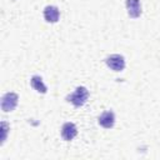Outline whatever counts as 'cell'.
Listing matches in <instances>:
<instances>
[{
  "mask_svg": "<svg viewBox=\"0 0 160 160\" xmlns=\"http://www.w3.org/2000/svg\"><path fill=\"white\" fill-rule=\"evenodd\" d=\"M88 98H89L88 89L85 86H78L72 94H70V95L66 96V100L69 102H71L74 106L79 108V106H82L86 102Z\"/></svg>",
  "mask_w": 160,
  "mask_h": 160,
  "instance_id": "obj_1",
  "label": "cell"
},
{
  "mask_svg": "<svg viewBox=\"0 0 160 160\" xmlns=\"http://www.w3.org/2000/svg\"><path fill=\"white\" fill-rule=\"evenodd\" d=\"M18 100H19V96L15 92L4 94L2 98H1V109H2V111H5V112L12 111L18 105Z\"/></svg>",
  "mask_w": 160,
  "mask_h": 160,
  "instance_id": "obj_2",
  "label": "cell"
},
{
  "mask_svg": "<svg viewBox=\"0 0 160 160\" xmlns=\"http://www.w3.org/2000/svg\"><path fill=\"white\" fill-rule=\"evenodd\" d=\"M105 62L114 71H121L125 68V59L122 55H119V54H112L108 56L105 59Z\"/></svg>",
  "mask_w": 160,
  "mask_h": 160,
  "instance_id": "obj_3",
  "label": "cell"
},
{
  "mask_svg": "<svg viewBox=\"0 0 160 160\" xmlns=\"http://www.w3.org/2000/svg\"><path fill=\"white\" fill-rule=\"evenodd\" d=\"M76 134H78V129H76L75 124H72V122H65L62 125V128H61V136H62L64 140L70 141V140H72L76 136Z\"/></svg>",
  "mask_w": 160,
  "mask_h": 160,
  "instance_id": "obj_4",
  "label": "cell"
},
{
  "mask_svg": "<svg viewBox=\"0 0 160 160\" xmlns=\"http://www.w3.org/2000/svg\"><path fill=\"white\" fill-rule=\"evenodd\" d=\"M99 124L105 128V129H110L114 126L115 124V115L112 111L108 110V111H104L100 116H99Z\"/></svg>",
  "mask_w": 160,
  "mask_h": 160,
  "instance_id": "obj_5",
  "label": "cell"
},
{
  "mask_svg": "<svg viewBox=\"0 0 160 160\" xmlns=\"http://www.w3.org/2000/svg\"><path fill=\"white\" fill-rule=\"evenodd\" d=\"M126 9L130 18H139L141 14V5L139 0H126Z\"/></svg>",
  "mask_w": 160,
  "mask_h": 160,
  "instance_id": "obj_6",
  "label": "cell"
},
{
  "mask_svg": "<svg viewBox=\"0 0 160 160\" xmlns=\"http://www.w3.org/2000/svg\"><path fill=\"white\" fill-rule=\"evenodd\" d=\"M59 16H60V11L56 6L54 5H48L45 9H44V18L48 22H56L59 20Z\"/></svg>",
  "mask_w": 160,
  "mask_h": 160,
  "instance_id": "obj_7",
  "label": "cell"
},
{
  "mask_svg": "<svg viewBox=\"0 0 160 160\" xmlns=\"http://www.w3.org/2000/svg\"><path fill=\"white\" fill-rule=\"evenodd\" d=\"M30 84H31V86H32L38 92L45 94L46 90H48V89H46V85H45L44 81H42V79H41L40 76H38V75H34V76L31 78Z\"/></svg>",
  "mask_w": 160,
  "mask_h": 160,
  "instance_id": "obj_8",
  "label": "cell"
},
{
  "mask_svg": "<svg viewBox=\"0 0 160 160\" xmlns=\"http://www.w3.org/2000/svg\"><path fill=\"white\" fill-rule=\"evenodd\" d=\"M8 129H9V125H8V122H5V121H2L1 122V132H2V135H1V145L4 144V141H5V139H6V134H8Z\"/></svg>",
  "mask_w": 160,
  "mask_h": 160,
  "instance_id": "obj_9",
  "label": "cell"
}]
</instances>
